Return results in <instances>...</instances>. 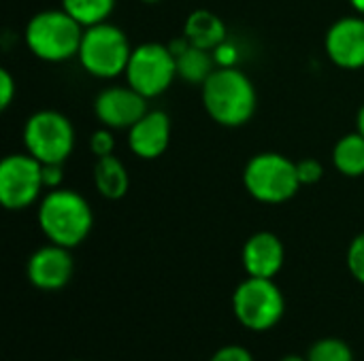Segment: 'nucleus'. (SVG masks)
<instances>
[{"label":"nucleus","instance_id":"1","mask_svg":"<svg viewBox=\"0 0 364 361\" xmlns=\"http://www.w3.org/2000/svg\"><path fill=\"white\" fill-rule=\"evenodd\" d=\"M200 87L205 111L215 123L239 128L254 117L258 96L252 79L243 70L224 64L215 68Z\"/></svg>","mask_w":364,"mask_h":361},{"label":"nucleus","instance_id":"2","mask_svg":"<svg viewBox=\"0 0 364 361\" xmlns=\"http://www.w3.org/2000/svg\"><path fill=\"white\" fill-rule=\"evenodd\" d=\"M38 226L49 243L73 249L92 232L94 213L79 191L58 187L49 189V194L41 200Z\"/></svg>","mask_w":364,"mask_h":361},{"label":"nucleus","instance_id":"3","mask_svg":"<svg viewBox=\"0 0 364 361\" xmlns=\"http://www.w3.org/2000/svg\"><path fill=\"white\" fill-rule=\"evenodd\" d=\"M83 30L85 28L64 9H49L30 17L23 40L34 57L55 64L77 57Z\"/></svg>","mask_w":364,"mask_h":361},{"label":"nucleus","instance_id":"4","mask_svg":"<svg viewBox=\"0 0 364 361\" xmlns=\"http://www.w3.org/2000/svg\"><path fill=\"white\" fill-rule=\"evenodd\" d=\"M243 185L247 194L262 204L288 202L301 189L296 162L275 151L258 153L243 170Z\"/></svg>","mask_w":364,"mask_h":361},{"label":"nucleus","instance_id":"5","mask_svg":"<svg viewBox=\"0 0 364 361\" xmlns=\"http://www.w3.org/2000/svg\"><path fill=\"white\" fill-rule=\"evenodd\" d=\"M132 47L126 32L109 21L94 23L83 30L79 62L96 79H115L126 72Z\"/></svg>","mask_w":364,"mask_h":361},{"label":"nucleus","instance_id":"6","mask_svg":"<svg viewBox=\"0 0 364 361\" xmlns=\"http://www.w3.org/2000/svg\"><path fill=\"white\" fill-rule=\"evenodd\" d=\"M23 145L41 164H64L75 149V128L58 111H38L23 126Z\"/></svg>","mask_w":364,"mask_h":361},{"label":"nucleus","instance_id":"7","mask_svg":"<svg viewBox=\"0 0 364 361\" xmlns=\"http://www.w3.org/2000/svg\"><path fill=\"white\" fill-rule=\"evenodd\" d=\"M126 83L141 96L158 98L177 77V60L171 47L162 43H143L132 49L126 66Z\"/></svg>","mask_w":364,"mask_h":361},{"label":"nucleus","instance_id":"8","mask_svg":"<svg viewBox=\"0 0 364 361\" xmlns=\"http://www.w3.org/2000/svg\"><path fill=\"white\" fill-rule=\"evenodd\" d=\"M235 317L247 330H269L279 323L284 315V296L273 279L247 277L232 296Z\"/></svg>","mask_w":364,"mask_h":361},{"label":"nucleus","instance_id":"9","mask_svg":"<svg viewBox=\"0 0 364 361\" xmlns=\"http://www.w3.org/2000/svg\"><path fill=\"white\" fill-rule=\"evenodd\" d=\"M43 164L26 153H11L0 162V202L9 211H23L32 206L41 191Z\"/></svg>","mask_w":364,"mask_h":361},{"label":"nucleus","instance_id":"10","mask_svg":"<svg viewBox=\"0 0 364 361\" xmlns=\"http://www.w3.org/2000/svg\"><path fill=\"white\" fill-rule=\"evenodd\" d=\"M147 111V98L132 89L128 83L111 85L102 89L94 100L96 119L111 130H130Z\"/></svg>","mask_w":364,"mask_h":361},{"label":"nucleus","instance_id":"11","mask_svg":"<svg viewBox=\"0 0 364 361\" xmlns=\"http://www.w3.org/2000/svg\"><path fill=\"white\" fill-rule=\"evenodd\" d=\"M324 47L335 66L343 70L364 68V15L337 19L324 36Z\"/></svg>","mask_w":364,"mask_h":361},{"label":"nucleus","instance_id":"12","mask_svg":"<svg viewBox=\"0 0 364 361\" xmlns=\"http://www.w3.org/2000/svg\"><path fill=\"white\" fill-rule=\"evenodd\" d=\"M26 272L34 287L43 291H55V289H62L70 281L73 257L66 247L51 243L30 255Z\"/></svg>","mask_w":364,"mask_h":361},{"label":"nucleus","instance_id":"13","mask_svg":"<svg viewBox=\"0 0 364 361\" xmlns=\"http://www.w3.org/2000/svg\"><path fill=\"white\" fill-rule=\"evenodd\" d=\"M171 145V117L164 111H147L130 130L128 147L141 160L160 157Z\"/></svg>","mask_w":364,"mask_h":361},{"label":"nucleus","instance_id":"14","mask_svg":"<svg viewBox=\"0 0 364 361\" xmlns=\"http://www.w3.org/2000/svg\"><path fill=\"white\" fill-rule=\"evenodd\" d=\"M241 260L247 277L273 279L284 266V245L273 232H256L245 240Z\"/></svg>","mask_w":364,"mask_h":361},{"label":"nucleus","instance_id":"15","mask_svg":"<svg viewBox=\"0 0 364 361\" xmlns=\"http://www.w3.org/2000/svg\"><path fill=\"white\" fill-rule=\"evenodd\" d=\"M183 38L194 47L213 51L224 43L226 26L215 13L207 9H198L188 15L186 26H183Z\"/></svg>","mask_w":364,"mask_h":361},{"label":"nucleus","instance_id":"16","mask_svg":"<svg viewBox=\"0 0 364 361\" xmlns=\"http://www.w3.org/2000/svg\"><path fill=\"white\" fill-rule=\"evenodd\" d=\"M171 49H173L175 60H177V77H181L188 83L203 85L209 79V74L218 68L215 57L211 55L209 49L194 47L186 38H183L179 49H175V47H171Z\"/></svg>","mask_w":364,"mask_h":361},{"label":"nucleus","instance_id":"17","mask_svg":"<svg viewBox=\"0 0 364 361\" xmlns=\"http://www.w3.org/2000/svg\"><path fill=\"white\" fill-rule=\"evenodd\" d=\"M94 185L100 196L107 200H119L128 194L130 187V177L124 166L115 155L98 157L94 166Z\"/></svg>","mask_w":364,"mask_h":361},{"label":"nucleus","instance_id":"18","mask_svg":"<svg viewBox=\"0 0 364 361\" xmlns=\"http://www.w3.org/2000/svg\"><path fill=\"white\" fill-rule=\"evenodd\" d=\"M333 164L346 177H363L364 174V136L356 130L337 140L333 149Z\"/></svg>","mask_w":364,"mask_h":361},{"label":"nucleus","instance_id":"19","mask_svg":"<svg viewBox=\"0 0 364 361\" xmlns=\"http://www.w3.org/2000/svg\"><path fill=\"white\" fill-rule=\"evenodd\" d=\"M62 9L70 13L83 28L102 23L115 9V0H62Z\"/></svg>","mask_w":364,"mask_h":361},{"label":"nucleus","instance_id":"20","mask_svg":"<svg viewBox=\"0 0 364 361\" xmlns=\"http://www.w3.org/2000/svg\"><path fill=\"white\" fill-rule=\"evenodd\" d=\"M309 361H354L352 349L337 338H324L309 349Z\"/></svg>","mask_w":364,"mask_h":361},{"label":"nucleus","instance_id":"21","mask_svg":"<svg viewBox=\"0 0 364 361\" xmlns=\"http://www.w3.org/2000/svg\"><path fill=\"white\" fill-rule=\"evenodd\" d=\"M348 268L356 281L364 283V232L352 240L348 249Z\"/></svg>","mask_w":364,"mask_h":361},{"label":"nucleus","instance_id":"22","mask_svg":"<svg viewBox=\"0 0 364 361\" xmlns=\"http://www.w3.org/2000/svg\"><path fill=\"white\" fill-rule=\"evenodd\" d=\"M90 149H92V153L96 155V160L98 157H107V155H113V151H115V138H113V134H111V128H100V130H96L94 134H92V138H90Z\"/></svg>","mask_w":364,"mask_h":361},{"label":"nucleus","instance_id":"23","mask_svg":"<svg viewBox=\"0 0 364 361\" xmlns=\"http://www.w3.org/2000/svg\"><path fill=\"white\" fill-rule=\"evenodd\" d=\"M296 170H299L301 185H316L324 177L322 164L318 160H314V157H307V160L296 162Z\"/></svg>","mask_w":364,"mask_h":361},{"label":"nucleus","instance_id":"24","mask_svg":"<svg viewBox=\"0 0 364 361\" xmlns=\"http://www.w3.org/2000/svg\"><path fill=\"white\" fill-rule=\"evenodd\" d=\"M209 361H254V357L245 347L228 345V347H222Z\"/></svg>","mask_w":364,"mask_h":361},{"label":"nucleus","instance_id":"25","mask_svg":"<svg viewBox=\"0 0 364 361\" xmlns=\"http://www.w3.org/2000/svg\"><path fill=\"white\" fill-rule=\"evenodd\" d=\"M15 98V79L6 68H0V109H9Z\"/></svg>","mask_w":364,"mask_h":361},{"label":"nucleus","instance_id":"26","mask_svg":"<svg viewBox=\"0 0 364 361\" xmlns=\"http://www.w3.org/2000/svg\"><path fill=\"white\" fill-rule=\"evenodd\" d=\"M62 164H43V183L47 189H58L62 187Z\"/></svg>","mask_w":364,"mask_h":361},{"label":"nucleus","instance_id":"27","mask_svg":"<svg viewBox=\"0 0 364 361\" xmlns=\"http://www.w3.org/2000/svg\"><path fill=\"white\" fill-rule=\"evenodd\" d=\"M356 130H358V132L364 136V104L360 106L358 115H356Z\"/></svg>","mask_w":364,"mask_h":361},{"label":"nucleus","instance_id":"28","mask_svg":"<svg viewBox=\"0 0 364 361\" xmlns=\"http://www.w3.org/2000/svg\"><path fill=\"white\" fill-rule=\"evenodd\" d=\"M350 4L358 15H364V0H350Z\"/></svg>","mask_w":364,"mask_h":361},{"label":"nucleus","instance_id":"29","mask_svg":"<svg viewBox=\"0 0 364 361\" xmlns=\"http://www.w3.org/2000/svg\"><path fill=\"white\" fill-rule=\"evenodd\" d=\"M282 361H309V360H303V357H296V355H292V357H286V360Z\"/></svg>","mask_w":364,"mask_h":361},{"label":"nucleus","instance_id":"30","mask_svg":"<svg viewBox=\"0 0 364 361\" xmlns=\"http://www.w3.org/2000/svg\"><path fill=\"white\" fill-rule=\"evenodd\" d=\"M141 2H145V4H158L160 0H141Z\"/></svg>","mask_w":364,"mask_h":361}]
</instances>
